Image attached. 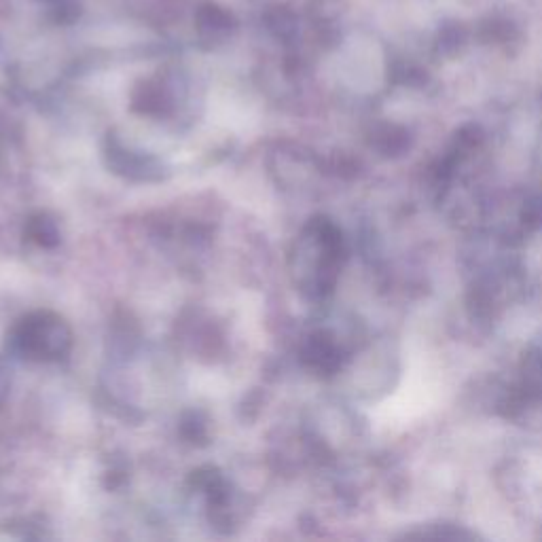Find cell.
<instances>
[{"label": "cell", "instance_id": "1", "mask_svg": "<svg viewBox=\"0 0 542 542\" xmlns=\"http://www.w3.org/2000/svg\"><path fill=\"white\" fill-rule=\"evenodd\" d=\"M526 375L530 379L532 388L542 394V350H538L536 354L528 356V365H526Z\"/></svg>", "mask_w": 542, "mask_h": 542}]
</instances>
